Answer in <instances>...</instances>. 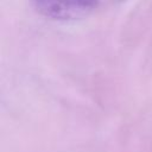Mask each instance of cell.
Listing matches in <instances>:
<instances>
[{"instance_id": "obj_1", "label": "cell", "mask_w": 152, "mask_h": 152, "mask_svg": "<svg viewBox=\"0 0 152 152\" xmlns=\"http://www.w3.org/2000/svg\"><path fill=\"white\" fill-rule=\"evenodd\" d=\"M36 8L55 19H74L91 12L97 0H32Z\"/></svg>"}]
</instances>
